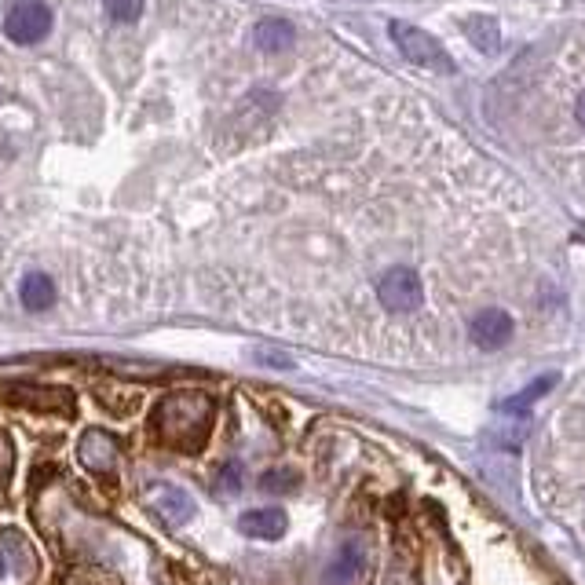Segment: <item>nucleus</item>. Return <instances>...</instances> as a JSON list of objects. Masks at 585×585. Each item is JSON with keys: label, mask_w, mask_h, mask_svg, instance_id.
<instances>
[{"label": "nucleus", "mask_w": 585, "mask_h": 585, "mask_svg": "<svg viewBox=\"0 0 585 585\" xmlns=\"http://www.w3.org/2000/svg\"><path fill=\"white\" fill-rule=\"evenodd\" d=\"M253 37H256V48H260V52H271V55L289 52V48L297 44V30H293V22H286V19H264L256 26Z\"/></svg>", "instance_id": "11"}, {"label": "nucleus", "mask_w": 585, "mask_h": 585, "mask_svg": "<svg viewBox=\"0 0 585 585\" xmlns=\"http://www.w3.org/2000/svg\"><path fill=\"white\" fill-rule=\"evenodd\" d=\"M468 337L483 351H501L512 341V315L501 308L479 311L476 319H472V326H468Z\"/></svg>", "instance_id": "8"}, {"label": "nucleus", "mask_w": 585, "mask_h": 585, "mask_svg": "<svg viewBox=\"0 0 585 585\" xmlns=\"http://www.w3.org/2000/svg\"><path fill=\"white\" fill-rule=\"evenodd\" d=\"M575 117L582 121V128H585V92L578 96V103H575Z\"/></svg>", "instance_id": "19"}, {"label": "nucleus", "mask_w": 585, "mask_h": 585, "mask_svg": "<svg viewBox=\"0 0 585 585\" xmlns=\"http://www.w3.org/2000/svg\"><path fill=\"white\" fill-rule=\"evenodd\" d=\"M388 33H392V41L399 44V52L410 59V63L417 66H432V70H454V63H450V55L439 48L436 37H428L425 30H417V26H410V22H388Z\"/></svg>", "instance_id": "2"}, {"label": "nucleus", "mask_w": 585, "mask_h": 585, "mask_svg": "<svg viewBox=\"0 0 585 585\" xmlns=\"http://www.w3.org/2000/svg\"><path fill=\"white\" fill-rule=\"evenodd\" d=\"M220 490H224V494H238V490H242V468L238 465L220 468Z\"/></svg>", "instance_id": "18"}, {"label": "nucleus", "mask_w": 585, "mask_h": 585, "mask_svg": "<svg viewBox=\"0 0 585 585\" xmlns=\"http://www.w3.org/2000/svg\"><path fill=\"white\" fill-rule=\"evenodd\" d=\"M22 304L30 311H48L55 304V282L44 271H30V275L22 278Z\"/></svg>", "instance_id": "13"}, {"label": "nucleus", "mask_w": 585, "mask_h": 585, "mask_svg": "<svg viewBox=\"0 0 585 585\" xmlns=\"http://www.w3.org/2000/svg\"><path fill=\"white\" fill-rule=\"evenodd\" d=\"M107 11L114 22H136L143 15V0H107Z\"/></svg>", "instance_id": "17"}, {"label": "nucleus", "mask_w": 585, "mask_h": 585, "mask_svg": "<svg viewBox=\"0 0 585 585\" xmlns=\"http://www.w3.org/2000/svg\"><path fill=\"white\" fill-rule=\"evenodd\" d=\"M377 297H381V304L388 311L406 315V311H414L425 300V286H421V275H417L414 267H388L377 278Z\"/></svg>", "instance_id": "3"}, {"label": "nucleus", "mask_w": 585, "mask_h": 585, "mask_svg": "<svg viewBox=\"0 0 585 585\" xmlns=\"http://www.w3.org/2000/svg\"><path fill=\"white\" fill-rule=\"evenodd\" d=\"M8 399L15 406L37 410V414H74V392L55 388V384H19L8 392Z\"/></svg>", "instance_id": "7"}, {"label": "nucleus", "mask_w": 585, "mask_h": 585, "mask_svg": "<svg viewBox=\"0 0 585 585\" xmlns=\"http://www.w3.org/2000/svg\"><path fill=\"white\" fill-rule=\"evenodd\" d=\"M48 30H52V11L44 0H19L4 15V33L15 44H37L41 37H48Z\"/></svg>", "instance_id": "5"}, {"label": "nucleus", "mask_w": 585, "mask_h": 585, "mask_svg": "<svg viewBox=\"0 0 585 585\" xmlns=\"http://www.w3.org/2000/svg\"><path fill=\"white\" fill-rule=\"evenodd\" d=\"M260 490L264 494H293V490H300V472H293V468H271V472L260 476Z\"/></svg>", "instance_id": "16"}, {"label": "nucleus", "mask_w": 585, "mask_h": 585, "mask_svg": "<svg viewBox=\"0 0 585 585\" xmlns=\"http://www.w3.org/2000/svg\"><path fill=\"white\" fill-rule=\"evenodd\" d=\"M556 381H560V377H556V373H542V377H534V381L527 384V388H523V392L509 395V399H505V403H501V410H505V414H527V410H531L534 403H542L545 395L553 392V388H556Z\"/></svg>", "instance_id": "12"}, {"label": "nucleus", "mask_w": 585, "mask_h": 585, "mask_svg": "<svg viewBox=\"0 0 585 585\" xmlns=\"http://www.w3.org/2000/svg\"><path fill=\"white\" fill-rule=\"evenodd\" d=\"M238 531L245 538H256V542H278L282 534L289 531V516L282 509H249L242 512V520H238Z\"/></svg>", "instance_id": "9"}, {"label": "nucleus", "mask_w": 585, "mask_h": 585, "mask_svg": "<svg viewBox=\"0 0 585 585\" xmlns=\"http://www.w3.org/2000/svg\"><path fill=\"white\" fill-rule=\"evenodd\" d=\"M213 417V395L198 388H180L154 406V436L172 450H202L213 432Z\"/></svg>", "instance_id": "1"}, {"label": "nucleus", "mask_w": 585, "mask_h": 585, "mask_svg": "<svg viewBox=\"0 0 585 585\" xmlns=\"http://www.w3.org/2000/svg\"><path fill=\"white\" fill-rule=\"evenodd\" d=\"M362 571V553L359 545H341L337 556L330 560V571H326V585H351Z\"/></svg>", "instance_id": "14"}, {"label": "nucleus", "mask_w": 585, "mask_h": 585, "mask_svg": "<svg viewBox=\"0 0 585 585\" xmlns=\"http://www.w3.org/2000/svg\"><path fill=\"white\" fill-rule=\"evenodd\" d=\"M468 30V41L476 44L483 55H494L501 48V30H498V19H490V15H476V19L465 22Z\"/></svg>", "instance_id": "15"}, {"label": "nucleus", "mask_w": 585, "mask_h": 585, "mask_svg": "<svg viewBox=\"0 0 585 585\" xmlns=\"http://www.w3.org/2000/svg\"><path fill=\"white\" fill-rule=\"evenodd\" d=\"M143 505H147L165 527H172V531L194 520V498L183 487H176V483H147Z\"/></svg>", "instance_id": "4"}, {"label": "nucleus", "mask_w": 585, "mask_h": 585, "mask_svg": "<svg viewBox=\"0 0 585 585\" xmlns=\"http://www.w3.org/2000/svg\"><path fill=\"white\" fill-rule=\"evenodd\" d=\"M33 571V549L19 531H0V578L8 575H30Z\"/></svg>", "instance_id": "10"}, {"label": "nucleus", "mask_w": 585, "mask_h": 585, "mask_svg": "<svg viewBox=\"0 0 585 585\" xmlns=\"http://www.w3.org/2000/svg\"><path fill=\"white\" fill-rule=\"evenodd\" d=\"M77 458L92 476H114L121 468V443L110 436L107 428H88L81 443H77Z\"/></svg>", "instance_id": "6"}]
</instances>
